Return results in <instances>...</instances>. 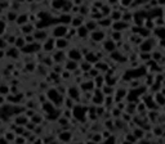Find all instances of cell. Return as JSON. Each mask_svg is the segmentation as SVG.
<instances>
[{"label": "cell", "mask_w": 165, "mask_h": 144, "mask_svg": "<svg viewBox=\"0 0 165 144\" xmlns=\"http://www.w3.org/2000/svg\"><path fill=\"white\" fill-rule=\"evenodd\" d=\"M102 46H103V50L104 52H107V53H114V52H116V42H115L114 40L111 39H108V40H104L102 42Z\"/></svg>", "instance_id": "12"}, {"label": "cell", "mask_w": 165, "mask_h": 144, "mask_svg": "<svg viewBox=\"0 0 165 144\" xmlns=\"http://www.w3.org/2000/svg\"><path fill=\"white\" fill-rule=\"evenodd\" d=\"M36 113H37V111H35V109H26V111H25V115H26L27 117H29L30 120H31L32 117H34Z\"/></svg>", "instance_id": "28"}, {"label": "cell", "mask_w": 165, "mask_h": 144, "mask_svg": "<svg viewBox=\"0 0 165 144\" xmlns=\"http://www.w3.org/2000/svg\"><path fill=\"white\" fill-rule=\"evenodd\" d=\"M26 45H27V42H26V40H25V36H23V35H19V36L17 37V40H16L14 46L17 48L18 50H22Z\"/></svg>", "instance_id": "19"}, {"label": "cell", "mask_w": 165, "mask_h": 144, "mask_svg": "<svg viewBox=\"0 0 165 144\" xmlns=\"http://www.w3.org/2000/svg\"><path fill=\"white\" fill-rule=\"evenodd\" d=\"M0 144H10V143L5 139L4 135H0Z\"/></svg>", "instance_id": "32"}, {"label": "cell", "mask_w": 165, "mask_h": 144, "mask_svg": "<svg viewBox=\"0 0 165 144\" xmlns=\"http://www.w3.org/2000/svg\"><path fill=\"white\" fill-rule=\"evenodd\" d=\"M92 140H93V143H94V144H100L104 139H103V135L101 134V132H96V134H93Z\"/></svg>", "instance_id": "25"}, {"label": "cell", "mask_w": 165, "mask_h": 144, "mask_svg": "<svg viewBox=\"0 0 165 144\" xmlns=\"http://www.w3.org/2000/svg\"><path fill=\"white\" fill-rule=\"evenodd\" d=\"M90 39L94 42H103L106 40V32L103 30H96L94 32H90Z\"/></svg>", "instance_id": "9"}, {"label": "cell", "mask_w": 165, "mask_h": 144, "mask_svg": "<svg viewBox=\"0 0 165 144\" xmlns=\"http://www.w3.org/2000/svg\"><path fill=\"white\" fill-rule=\"evenodd\" d=\"M68 32V26L62 25V23H57V25H52V27L49 28V34L53 39H63L67 36Z\"/></svg>", "instance_id": "1"}, {"label": "cell", "mask_w": 165, "mask_h": 144, "mask_svg": "<svg viewBox=\"0 0 165 144\" xmlns=\"http://www.w3.org/2000/svg\"><path fill=\"white\" fill-rule=\"evenodd\" d=\"M36 126H37V125H35L34 122H31V121H30L29 124H27V125L25 126V129H26L27 131H31V132H34V131H35V129H36Z\"/></svg>", "instance_id": "27"}, {"label": "cell", "mask_w": 165, "mask_h": 144, "mask_svg": "<svg viewBox=\"0 0 165 144\" xmlns=\"http://www.w3.org/2000/svg\"><path fill=\"white\" fill-rule=\"evenodd\" d=\"M10 94V85L7 81H3L0 84V95H4V97H8Z\"/></svg>", "instance_id": "18"}, {"label": "cell", "mask_w": 165, "mask_h": 144, "mask_svg": "<svg viewBox=\"0 0 165 144\" xmlns=\"http://www.w3.org/2000/svg\"><path fill=\"white\" fill-rule=\"evenodd\" d=\"M66 97H68L71 99H74L75 102H78L79 98L81 97V93H80L78 85H70L67 88V94H66Z\"/></svg>", "instance_id": "6"}, {"label": "cell", "mask_w": 165, "mask_h": 144, "mask_svg": "<svg viewBox=\"0 0 165 144\" xmlns=\"http://www.w3.org/2000/svg\"><path fill=\"white\" fill-rule=\"evenodd\" d=\"M79 68L80 70L84 72V73H88L89 72L92 68H93V65H90V63H88L86 61H82V62H80V65H79Z\"/></svg>", "instance_id": "22"}, {"label": "cell", "mask_w": 165, "mask_h": 144, "mask_svg": "<svg viewBox=\"0 0 165 144\" xmlns=\"http://www.w3.org/2000/svg\"><path fill=\"white\" fill-rule=\"evenodd\" d=\"M84 26L88 28L89 32H94V31L98 28V22H97V21H94V19H86Z\"/></svg>", "instance_id": "17"}, {"label": "cell", "mask_w": 165, "mask_h": 144, "mask_svg": "<svg viewBox=\"0 0 165 144\" xmlns=\"http://www.w3.org/2000/svg\"><path fill=\"white\" fill-rule=\"evenodd\" d=\"M18 14L17 12H14V10H8V12H5V17H7V23L10 25V26H14L16 22H17V18H18Z\"/></svg>", "instance_id": "13"}, {"label": "cell", "mask_w": 165, "mask_h": 144, "mask_svg": "<svg viewBox=\"0 0 165 144\" xmlns=\"http://www.w3.org/2000/svg\"><path fill=\"white\" fill-rule=\"evenodd\" d=\"M49 144H61V143H59V140H58V139H54L53 142H51Z\"/></svg>", "instance_id": "33"}, {"label": "cell", "mask_w": 165, "mask_h": 144, "mask_svg": "<svg viewBox=\"0 0 165 144\" xmlns=\"http://www.w3.org/2000/svg\"><path fill=\"white\" fill-rule=\"evenodd\" d=\"M66 54H67V59H70V61H75V62H79L80 63V61L84 58V55H82V53L80 52V49H78V48H72L71 46L70 49L66 52Z\"/></svg>", "instance_id": "2"}, {"label": "cell", "mask_w": 165, "mask_h": 144, "mask_svg": "<svg viewBox=\"0 0 165 144\" xmlns=\"http://www.w3.org/2000/svg\"><path fill=\"white\" fill-rule=\"evenodd\" d=\"M5 52H7V59H9V61L17 62V61L22 59V52L18 50L16 46H9Z\"/></svg>", "instance_id": "3"}, {"label": "cell", "mask_w": 165, "mask_h": 144, "mask_svg": "<svg viewBox=\"0 0 165 144\" xmlns=\"http://www.w3.org/2000/svg\"><path fill=\"white\" fill-rule=\"evenodd\" d=\"M112 28H114V31H116V32H121V30L126 28V23L123 22V21H119V22H114V23H112Z\"/></svg>", "instance_id": "21"}, {"label": "cell", "mask_w": 165, "mask_h": 144, "mask_svg": "<svg viewBox=\"0 0 165 144\" xmlns=\"http://www.w3.org/2000/svg\"><path fill=\"white\" fill-rule=\"evenodd\" d=\"M34 37L36 42H45L49 37H51V34H49V30H36L34 32Z\"/></svg>", "instance_id": "5"}, {"label": "cell", "mask_w": 165, "mask_h": 144, "mask_svg": "<svg viewBox=\"0 0 165 144\" xmlns=\"http://www.w3.org/2000/svg\"><path fill=\"white\" fill-rule=\"evenodd\" d=\"M71 46V41L68 39H57L56 40V50H62V52H67V48Z\"/></svg>", "instance_id": "7"}, {"label": "cell", "mask_w": 165, "mask_h": 144, "mask_svg": "<svg viewBox=\"0 0 165 144\" xmlns=\"http://www.w3.org/2000/svg\"><path fill=\"white\" fill-rule=\"evenodd\" d=\"M79 65H80L79 62H75V61H70V59H67V61L63 63V67H65V70H66V71H68V72H71V73H74V72L79 68Z\"/></svg>", "instance_id": "14"}, {"label": "cell", "mask_w": 165, "mask_h": 144, "mask_svg": "<svg viewBox=\"0 0 165 144\" xmlns=\"http://www.w3.org/2000/svg\"><path fill=\"white\" fill-rule=\"evenodd\" d=\"M8 27H9V25L0 19V37H3L5 35V32L8 31Z\"/></svg>", "instance_id": "24"}, {"label": "cell", "mask_w": 165, "mask_h": 144, "mask_svg": "<svg viewBox=\"0 0 165 144\" xmlns=\"http://www.w3.org/2000/svg\"><path fill=\"white\" fill-rule=\"evenodd\" d=\"M7 103V97H4V95H0V108H3Z\"/></svg>", "instance_id": "31"}, {"label": "cell", "mask_w": 165, "mask_h": 144, "mask_svg": "<svg viewBox=\"0 0 165 144\" xmlns=\"http://www.w3.org/2000/svg\"><path fill=\"white\" fill-rule=\"evenodd\" d=\"M36 31V26L34 25V23H26L25 26H22V27H19V32H21V35H23V36H26V35H32Z\"/></svg>", "instance_id": "11"}, {"label": "cell", "mask_w": 165, "mask_h": 144, "mask_svg": "<svg viewBox=\"0 0 165 144\" xmlns=\"http://www.w3.org/2000/svg\"><path fill=\"white\" fill-rule=\"evenodd\" d=\"M36 70H37V63H36L35 61H31V62H27V63H25L23 72L32 75V73H35V72H36Z\"/></svg>", "instance_id": "15"}, {"label": "cell", "mask_w": 165, "mask_h": 144, "mask_svg": "<svg viewBox=\"0 0 165 144\" xmlns=\"http://www.w3.org/2000/svg\"><path fill=\"white\" fill-rule=\"evenodd\" d=\"M88 36H90V32L88 31V28L85 27V26H81L80 28H78V37L79 39H86Z\"/></svg>", "instance_id": "20"}, {"label": "cell", "mask_w": 165, "mask_h": 144, "mask_svg": "<svg viewBox=\"0 0 165 144\" xmlns=\"http://www.w3.org/2000/svg\"><path fill=\"white\" fill-rule=\"evenodd\" d=\"M4 138H5V139H7L9 143L14 144L16 139H17V135H16V132H14V131H10V130H8V131L4 134Z\"/></svg>", "instance_id": "23"}, {"label": "cell", "mask_w": 165, "mask_h": 144, "mask_svg": "<svg viewBox=\"0 0 165 144\" xmlns=\"http://www.w3.org/2000/svg\"><path fill=\"white\" fill-rule=\"evenodd\" d=\"M41 46H43V53H45V54H52V53L56 50V39H53L51 36L45 42H43Z\"/></svg>", "instance_id": "4"}, {"label": "cell", "mask_w": 165, "mask_h": 144, "mask_svg": "<svg viewBox=\"0 0 165 144\" xmlns=\"http://www.w3.org/2000/svg\"><path fill=\"white\" fill-rule=\"evenodd\" d=\"M120 113H121V111H120L119 108L115 107V108L112 109V117H115V119H119V117H120Z\"/></svg>", "instance_id": "30"}, {"label": "cell", "mask_w": 165, "mask_h": 144, "mask_svg": "<svg viewBox=\"0 0 165 144\" xmlns=\"http://www.w3.org/2000/svg\"><path fill=\"white\" fill-rule=\"evenodd\" d=\"M26 23H29V12L25 10V12H21L18 14V18H17V22H16V27H22V26H25Z\"/></svg>", "instance_id": "10"}, {"label": "cell", "mask_w": 165, "mask_h": 144, "mask_svg": "<svg viewBox=\"0 0 165 144\" xmlns=\"http://www.w3.org/2000/svg\"><path fill=\"white\" fill-rule=\"evenodd\" d=\"M12 121H13L17 126H26V125L30 122V119H29V117H27L25 113H22V115L13 116V117H12Z\"/></svg>", "instance_id": "8"}, {"label": "cell", "mask_w": 165, "mask_h": 144, "mask_svg": "<svg viewBox=\"0 0 165 144\" xmlns=\"http://www.w3.org/2000/svg\"><path fill=\"white\" fill-rule=\"evenodd\" d=\"M25 40H26L27 44H34V42H36L35 41V37H34V34H32V35H26L25 36Z\"/></svg>", "instance_id": "29"}, {"label": "cell", "mask_w": 165, "mask_h": 144, "mask_svg": "<svg viewBox=\"0 0 165 144\" xmlns=\"http://www.w3.org/2000/svg\"><path fill=\"white\" fill-rule=\"evenodd\" d=\"M57 139H58L59 142L67 143V142H70L71 139H72V135H71V132H70V131H67V130H62V131L57 135Z\"/></svg>", "instance_id": "16"}, {"label": "cell", "mask_w": 165, "mask_h": 144, "mask_svg": "<svg viewBox=\"0 0 165 144\" xmlns=\"http://www.w3.org/2000/svg\"><path fill=\"white\" fill-rule=\"evenodd\" d=\"M59 76H61V80H62V81H68V80L74 79V77H72V73L68 72V71H66V70H65L61 75H59Z\"/></svg>", "instance_id": "26"}]
</instances>
